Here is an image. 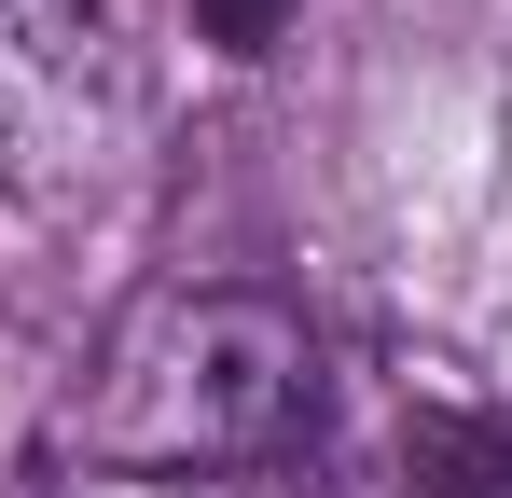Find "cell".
Masks as SVG:
<instances>
[{
  "label": "cell",
  "instance_id": "2",
  "mask_svg": "<svg viewBox=\"0 0 512 498\" xmlns=\"http://www.w3.org/2000/svg\"><path fill=\"white\" fill-rule=\"evenodd\" d=\"M402 498H512V415L429 402L402 429Z\"/></svg>",
  "mask_w": 512,
  "mask_h": 498
},
{
  "label": "cell",
  "instance_id": "1",
  "mask_svg": "<svg viewBox=\"0 0 512 498\" xmlns=\"http://www.w3.org/2000/svg\"><path fill=\"white\" fill-rule=\"evenodd\" d=\"M291 429H319V332L277 291H194L111 374V443L139 457H277Z\"/></svg>",
  "mask_w": 512,
  "mask_h": 498
},
{
  "label": "cell",
  "instance_id": "4",
  "mask_svg": "<svg viewBox=\"0 0 512 498\" xmlns=\"http://www.w3.org/2000/svg\"><path fill=\"white\" fill-rule=\"evenodd\" d=\"M194 28H208L222 56H263V42L291 28V0H194Z\"/></svg>",
  "mask_w": 512,
  "mask_h": 498
},
{
  "label": "cell",
  "instance_id": "3",
  "mask_svg": "<svg viewBox=\"0 0 512 498\" xmlns=\"http://www.w3.org/2000/svg\"><path fill=\"white\" fill-rule=\"evenodd\" d=\"M0 42H14L28 70H97L111 14H97V0H0Z\"/></svg>",
  "mask_w": 512,
  "mask_h": 498
}]
</instances>
